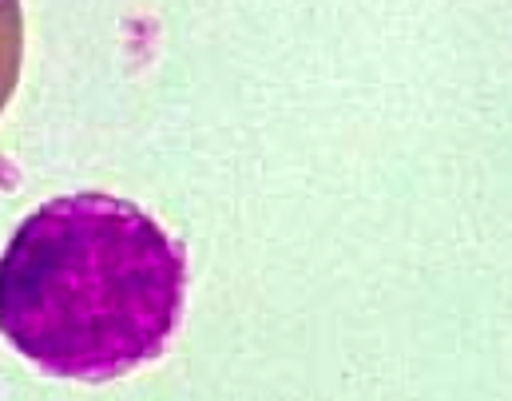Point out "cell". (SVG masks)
Here are the masks:
<instances>
[{
  "instance_id": "1",
  "label": "cell",
  "mask_w": 512,
  "mask_h": 401,
  "mask_svg": "<svg viewBox=\"0 0 512 401\" xmlns=\"http://www.w3.org/2000/svg\"><path fill=\"white\" fill-rule=\"evenodd\" d=\"M187 259L128 199L40 203L0 255V334L40 374L104 386L155 362L183 314Z\"/></svg>"
},
{
  "instance_id": "2",
  "label": "cell",
  "mask_w": 512,
  "mask_h": 401,
  "mask_svg": "<svg viewBox=\"0 0 512 401\" xmlns=\"http://www.w3.org/2000/svg\"><path fill=\"white\" fill-rule=\"evenodd\" d=\"M24 64V8L20 0H0V112L8 108Z\"/></svg>"
}]
</instances>
